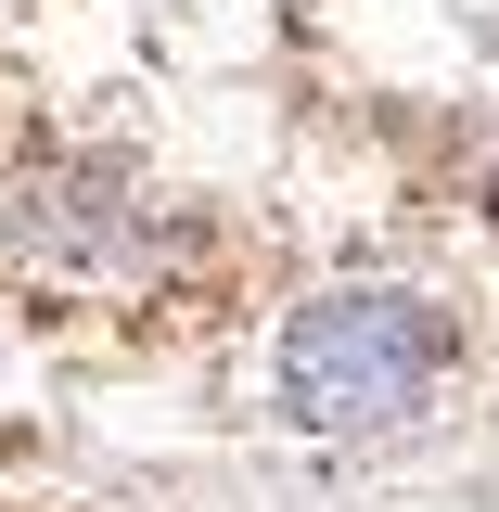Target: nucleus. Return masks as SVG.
<instances>
[{"mask_svg": "<svg viewBox=\"0 0 499 512\" xmlns=\"http://www.w3.org/2000/svg\"><path fill=\"white\" fill-rule=\"evenodd\" d=\"M448 359H461V333H448L436 295H410V282H346V295L295 308V333H282V410H295L308 436H397V423L436 410Z\"/></svg>", "mask_w": 499, "mask_h": 512, "instance_id": "1", "label": "nucleus"}]
</instances>
